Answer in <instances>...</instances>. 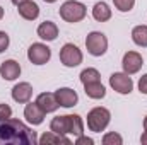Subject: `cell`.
Returning a JSON list of instances; mask_svg holds the SVG:
<instances>
[{"instance_id": "obj_1", "label": "cell", "mask_w": 147, "mask_h": 145, "mask_svg": "<svg viewBox=\"0 0 147 145\" xmlns=\"http://www.w3.org/2000/svg\"><path fill=\"white\" fill-rule=\"evenodd\" d=\"M36 145V132L16 118H7L0 125V145Z\"/></svg>"}, {"instance_id": "obj_2", "label": "cell", "mask_w": 147, "mask_h": 145, "mask_svg": "<svg viewBox=\"0 0 147 145\" xmlns=\"http://www.w3.org/2000/svg\"><path fill=\"white\" fill-rule=\"evenodd\" d=\"M50 130L60 135H74L79 137L84 133V121L79 114H63L55 116L50 121Z\"/></svg>"}, {"instance_id": "obj_3", "label": "cell", "mask_w": 147, "mask_h": 145, "mask_svg": "<svg viewBox=\"0 0 147 145\" xmlns=\"http://www.w3.org/2000/svg\"><path fill=\"white\" fill-rule=\"evenodd\" d=\"M60 17L65 21V22H80L84 21V17L87 15V7L82 3V2H77V0H67L60 5V10H58Z\"/></svg>"}, {"instance_id": "obj_4", "label": "cell", "mask_w": 147, "mask_h": 145, "mask_svg": "<svg viewBox=\"0 0 147 145\" xmlns=\"http://www.w3.org/2000/svg\"><path fill=\"white\" fill-rule=\"evenodd\" d=\"M111 121V113L110 109L103 106H96L87 113V128L94 133H101L108 128Z\"/></svg>"}, {"instance_id": "obj_5", "label": "cell", "mask_w": 147, "mask_h": 145, "mask_svg": "<svg viewBox=\"0 0 147 145\" xmlns=\"http://www.w3.org/2000/svg\"><path fill=\"white\" fill-rule=\"evenodd\" d=\"M86 48L87 53L92 56H103L108 51V38L101 31H92L86 38Z\"/></svg>"}, {"instance_id": "obj_6", "label": "cell", "mask_w": 147, "mask_h": 145, "mask_svg": "<svg viewBox=\"0 0 147 145\" xmlns=\"http://www.w3.org/2000/svg\"><path fill=\"white\" fill-rule=\"evenodd\" d=\"M84 60V55L82 51L79 50L77 44L74 43H65L60 50V62L63 67L67 68H74V67H79Z\"/></svg>"}, {"instance_id": "obj_7", "label": "cell", "mask_w": 147, "mask_h": 145, "mask_svg": "<svg viewBox=\"0 0 147 145\" xmlns=\"http://www.w3.org/2000/svg\"><path fill=\"white\" fill-rule=\"evenodd\" d=\"M110 87L115 92H118L121 96H127V94H130L134 91V80H132V77L128 73L115 72L110 75Z\"/></svg>"}, {"instance_id": "obj_8", "label": "cell", "mask_w": 147, "mask_h": 145, "mask_svg": "<svg viewBox=\"0 0 147 145\" xmlns=\"http://www.w3.org/2000/svg\"><path fill=\"white\" fill-rule=\"evenodd\" d=\"M51 58V50L45 43H33L28 48V60L33 65H45Z\"/></svg>"}, {"instance_id": "obj_9", "label": "cell", "mask_w": 147, "mask_h": 145, "mask_svg": "<svg viewBox=\"0 0 147 145\" xmlns=\"http://www.w3.org/2000/svg\"><path fill=\"white\" fill-rule=\"evenodd\" d=\"M144 65V58L140 53L137 51H127L123 55V60H121V67H123V72L128 73V75H134L137 73Z\"/></svg>"}, {"instance_id": "obj_10", "label": "cell", "mask_w": 147, "mask_h": 145, "mask_svg": "<svg viewBox=\"0 0 147 145\" xmlns=\"http://www.w3.org/2000/svg\"><path fill=\"white\" fill-rule=\"evenodd\" d=\"M55 97L58 101V104L62 108H74L77 103H79V96L77 92L70 89V87H60L55 91Z\"/></svg>"}, {"instance_id": "obj_11", "label": "cell", "mask_w": 147, "mask_h": 145, "mask_svg": "<svg viewBox=\"0 0 147 145\" xmlns=\"http://www.w3.org/2000/svg\"><path fill=\"white\" fill-rule=\"evenodd\" d=\"M45 111L38 106V103H26V108H24V118H26V121L29 123V125H33V126H38V125H41L43 121H45Z\"/></svg>"}, {"instance_id": "obj_12", "label": "cell", "mask_w": 147, "mask_h": 145, "mask_svg": "<svg viewBox=\"0 0 147 145\" xmlns=\"http://www.w3.org/2000/svg\"><path fill=\"white\" fill-rule=\"evenodd\" d=\"M33 97V85L29 82H19L12 87V99L19 104L29 103Z\"/></svg>"}, {"instance_id": "obj_13", "label": "cell", "mask_w": 147, "mask_h": 145, "mask_svg": "<svg viewBox=\"0 0 147 145\" xmlns=\"http://www.w3.org/2000/svg\"><path fill=\"white\" fill-rule=\"evenodd\" d=\"M0 75H2L3 80H9V82H12L17 77H21V65H19V62H16V60H5V62H2V65H0Z\"/></svg>"}, {"instance_id": "obj_14", "label": "cell", "mask_w": 147, "mask_h": 145, "mask_svg": "<svg viewBox=\"0 0 147 145\" xmlns=\"http://www.w3.org/2000/svg\"><path fill=\"white\" fill-rule=\"evenodd\" d=\"M36 103L46 114L48 113H55L60 108V104H58V101L55 97V92H41V94H38Z\"/></svg>"}, {"instance_id": "obj_15", "label": "cell", "mask_w": 147, "mask_h": 145, "mask_svg": "<svg viewBox=\"0 0 147 145\" xmlns=\"http://www.w3.org/2000/svg\"><path fill=\"white\" fill-rule=\"evenodd\" d=\"M17 12H19V15L22 19L34 21V19H38V15H39V7H38V3L34 0H24L22 3L17 5Z\"/></svg>"}, {"instance_id": "obj_16", "label": "cell", "mask_w": 147, "mask_h": 145, "mask_svg": "<svg viewBox=\"0 0 147 145\" xmlns=\"http://www.w3.org/2000/svg\"><path fill=\"white\" fill-rule=\"evenodd\" d=\"M36 33L43 41H55L58 38V26L51 21H45L38 26Z\"/></svg>"}, {"instance_id": "obj_17", "label": "cell", "mask_w": 147, "mask_h": 145, "mask_svg": "<svg viewBox=\"0 0 147 145\" xmlns=\"http://www.w3.org/2000/svg\"><path fill=\"white\" fill-rule=\"evenodd\" d=\"M84 92L89 99H103L106 96V89L105 85L101 84V80H96V82H89V84H84Z\"/></svg>"}, {"instance_id": "obj_18", "label": "cell", "mask_w": 147, "mask_h": 145, "mask_svg": "<svg viewBox=\"0 0 147 145\" xmlns=\"http://www.w3.org/2000/svg\"><path fill=\"white\" fill-rule=\"evenodd\" d=\"M111 15H113V10L110 9V5L106 2H98L94 7H92V17L94 21L98 22H106L110 21Z\"/></svg>"}, {"instance_id": "obj_19", "label": "cell", "mask_w": 147, "mask_h": 145, "mask_svg": "<svg viewBox=\"0 0 147 145\" xmlns=\"http://www.w3.org/2000/svg\"><path fill=\"white\" fill-rule=\"evenodd\" d=\"M38 144L45 145V144H65V145H70L72 144V140L70 138H67L65 135H60V133H55V132H46L45 135H41L39 138H38Z\"/></svg>"}, {"instance_id": "obj_20", "label": "cell", "mask_w": 147, "mask_h": 145, "mask_svg": "<svg viewBox=\"0 0 147 145\" xmlns=\"http://www.w3.org/2000/svg\"><path fill=\"white\" fill-rule=\"evenodd\" d=\"M132 41L140 48H147V26H135L132 29Z\"/></svg>"}, {"instance_id": "obj_21", "label": "cell", "mask_w": 147, "mask_h": 145, "mask_svg": "<svg viewBox=\"0 0 147 145\" xmlns=\"http://www.w3.org/2000/svg\"><path fill=\"white\" fill-rule=\"evenodd\" d=\"M80 82H82V85L84 84H89V82H96V80H101V73L98 72L96 68H84L82 72H80Z\"/></svg>"}, {"instance_id": "obj_22", "label": "cell", "mask_w": 147, "mask_h": 145, "mask_svg": "<svg viewBox=\"0 0 147 145\" xmlns=\"http://www.w3.org/2000/svg\"><path fill=\"white\" fill-rule=\"evenodd\" d=\"M101 142H103V145H123V138L116 132H108V133H105Z\"/></svg>"}, {"instance_id": "obj_23", "label": "cell", "mask_w": 147, "mask_h": 145, "mask_svg": "<svg viewBox=\"0 0 147 145\" xmlns=\"http://www.w3.org/2000/svg\"><path fill=\"white\" fill-rule=\"evenodd\" d=\"M113 5L120 12H130L135 7V0H113Z\"/></svg>"}, {"instance_id": "obj_24", "label": "cell", "mask_w": 147, "mask_h": 145, "mask_svg": "<svg viewBox=\"0 0 147 145\" xmlns=\"http://www.w3.org/2000/svg\"><path fill=\"white\" fill-rule=\"evenodd\" d=\"M10 116H12V108H10L9 104L2 103V104H0V125H2L7 118H10Z\"/></svg>"}, {"instance_id": "obj_25", "label": "cell", "mask_w": 147, "mask_h": 145, "mask_svg": "<svg viewBox=\"0 0 147 145\" xmlns=\"http://www.w3.org/2000/svg\"><path fill=\"white\" fill-rule=\"evenodd\" d=\"M10 44V38L5 31H0V53H3Z\"/></svg>"}, {"instance_id": "obj_26", "label": "cell", "mask_w": 147, "mask_h": 145, "mask_svg": "<svg viewBox=\"0 0 147 145\" xmlns=\"http://www.w3.org/2000/svg\"><path fill=\"white\" fill-rule=\"evenodd\" d=\"M74 144H75V145H92V144H94V140H92L91 137H86V135L82 133V135H79V137H75V140H74Z\"/></svg>"}, {"instance_id": "obj_27", "label": "cell", "mask_w": 147, "mask_h": 145, "mask_svg": "<svg viewBox=\"0 0 147 145\" xmlns=\"http://www.w3.org/2000/svg\"><path fill=\"white\" fill-rule=\"evenodd\" d=\"M139 91H140V94H146L147 96V73H144L139 79Z\"/></svg>"}, {"instance_id": "obj_28", "label": "cell", "mask_w": 147, "mask_h": 145, "mask_svg": "<svg viewBox=\"0 0 147 145\" xmlns=\"http://www.w3.org/2000/svg\"><path fill=\"white\" fill-rule=\"evenodd\" d=\"M140 144L147 145V116L144 118V133H142V137H140Z\"/></svg>"}, {"instance_id": "obj_29", "label": "cell", "mask_w": 147, "mask_h": 145, "mask_svg": "<svg viewBox=\"0 0 147 145\" xmlns=\"http://www.w3.org/2000/svg\"><path fill=\"white\" fill-rule=\"evenodd\" d=\"M3 15H5V10H3V7H0V21L3 19Z\"/></svg>"}, {"instance_id": "obj_30", "label": "cell", "mask_w": 147, "mask_h": 145, "mask_svg": "<svg viewBox=\"0 0 147 145\" xmlns=\"http://www.w3.org/2000/svg\"><path fill=\"white\" fill-rule=\"evenodd\" d=\"M10 2H12V3H14V5H19V3H22V2H24V0H10Z\"/></svg>"}, {"instance_id": "obj_31", "label": "cell", "mask_w": 147, "mask_h": 145, "mask_svg": "<svg viewBox=\"0 0 147 145\" xmlns=\"http://www.w3.org/2000/svg\"><path fill=\"white\" fill-rule=\"evenodd\" d=\"M43 2H46V3H55L57 0H43Z\"/></svg>"}]
</instances>
